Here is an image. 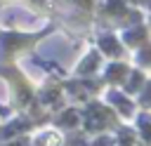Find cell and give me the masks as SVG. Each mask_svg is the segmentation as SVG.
Returning <instances> with one entry per match:
<instances>
[{
	"label": "cell",
	"instance_id": "6da1fadb",
	"mask_svg": "<svg viewBox=\"0 0 151 146\" xmlns=\"http://www.w3.org/2000/svg\"><path fill=\"white\" fill-rule=\"evenodd\" d=\"M101 49H104V52H109V54H118V52H120L118 42H116L113 38H109V35H106V38H101Z\"/></svg>",
	"mask_w": 151,
	"mask_h": 146
},
{
	"label": "cell",
	"instance_id": "7a4b0ae2",
	"mask_svg": "<svg viewBox=\"0 0 151 146\" xmlns=\"http://www.w3.org/2000/svg\"><path fill=\"white\" fill-rule=\"evenodd\" d=\"M21 42H24V38H21V35H2V47H5V49L19 47Z\"/></svg>",
	"mask_w": 151,
	"mask_h": 146
},
{
	"label": "cell",
	"instance_id": "3957f363",
	"mask_svg": "<svg viewBox=\"0 0 151 146\" xmlns=\"http://www.w3.org/2000/svg\"><path fill=\"white\" fill-rule=\"evenodd\" d=\"M97 64H99V59H97V54H90V57L85 59V64L80 66V73H87V71H92V68H97Z\"/></svg>",
	"mask_w": 151,
	"mask_h": 146
},
{
	"label": "cell",
	"instance_id": "277c9868",
	"mask_svg": "<svg viewBox=\"0 0 151 146\" xmlns=\"http://www.w3.org/2000/svg\"><path fill=\"white\" fill-rule=\"evenodd\" d=\"M125 38H127V42H142V40H144V28H134V31H130Z\"/></svg>",
	"mask_w": 151,
	"mask_h": 146
},
{
	"label": "cell",
	"instance_id": "5b68a950",
	"mask_svg": "<svg viewBox=\"0 0 151 146\" xmlns=\"http://www.w3.org/2000/svg\"><path fill=\"white\" fill-rule=\"evenodd\" d=\"M123 73H125V68H123L120 64H113V66L109 68V78H111V80H120Z\"/></svg>",
	"mask_w": 151,
	"mask_h": 146
},
{
	"label": "cell",
	"instance_id": "8992f818",
	"mask_svg": "<svg viewBox=\"0 0 151 146\" xmlns=\"http://www.w3.org/2000/svg\"><path fill=\"white\" fill-rule=\"evenodd\" d=\"M111 14H123L125 12V7H123V2L120 0H109V7H106Z\"/></svg>",
	"mask_w": 151,
	"mask_h": 146
},
{
	"label": "cell",
	"instance_id": "52a82bcc",
	"mask_svg": "<svg viewBox=\"0 0 151 146\" xmlns=\"http://www.w3.org/2000/svg\"><path fill=\"white\" fill-rule=\"evenodd\" d=\"M139 82H142V75H139V73H132V78H130V82H127V89H137Z\"/></svg>",
	"mask_w": 151,
	"mask_h": 146
},
{
	"label": "cell",
	"instance_id": "ba28073f",
	"mask_svg": "<svg viewBox=\"0 0 151 146\" xmlns=\"http://www.w3.org/2000/svg\"><path fill=\"white\" fill-rule=\"evenodd\" d=\"M61 122H64V125H71V122H76V113H73V111H66V115L61 118Z\"/></svg>",
	"mask_w": 151,
	"mask_h": 146
},
{
	"label": "cell",
	"instance_id": "9c48e42d",
	"mask_svg": "<svg viewBox=\"0 0 151 146\" xmlns=\"http://www.w3.org/2000/svg\"><path fill=\"white\" fill-rule=\"evenodd\" d=\"M139 59H142L144 64H151V47H146V49L139 54Z\"/></svg>",
	"mask_w": 151,
	"mask_h": 146
},
{
	"label": "cell",
	"instance_id": "30bf717a",
	"mask_svg": "<svg viewBox=\"0 0 151 146\" xmlns=\"http://www.w3.org/2000/svg\"><path fill=\"white\" fill-rule=\"evenodd\" d=\"M144 137L151 139V120L149 118H144Z\"/></svg>",
	"mask_w": 151,
	"mask_h": 146
},
{
	"label": "cell",
	"instance_id": "8fae6325",
	"mask_svg": "<svg viewBox=\"0 0 151 146\" xmlns=\"http://www.w3.org/2000/svg\"><path fill=\"white\" fill-rule=\"evenodd\" d=\"M144 104H151V87H149L146 94H144Z\"/></svg>",
	"mask_w": 151,
	"mask_h": 146
},
{
	"label": "cell",
	"instance_id": "7c38bea8",
	"mask_svg": "<svg viewBox=\"0 0 151 146\" xmlns=\"http://www.w3.org/2000/svg\"><path fill=\"white\" fill-rule=\"evenodd\" d=\"M17 146H19V144H17Z\"/></svg>",
	"mask_w": 151,
	"mask_h": 146
}]
</instances>
